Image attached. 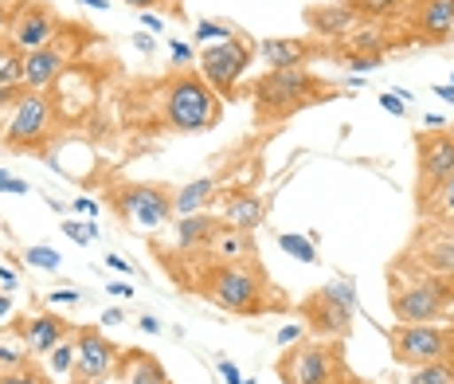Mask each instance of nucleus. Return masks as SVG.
<instances>
[{
  "label": "nucleus",
  "instance_id": "nucleus-46",
  "mask_svg": "<svg viewBox=\"0 0 454 384\" xmlns=\"http://www.w3.org/2000/svg\"><path fill=\"white\" fill-rule=\"evenodd\" d=\"M173 59L176 63H188V59H192V48H188V43H173Z\"/></svg>",
  "mask_w": 454,
  "mask_h": 384
},
{
  "label": "nucleus",
  "instance_id": "nucleus-42",
  "mask_svg": "<svg viewBox=\"0 0 454 384\" xmlns=\"http://www.w3.org/2000/svg\"><path fill=\"white\" fill-rule=\"evenodd\" d=\"M0 283H4V286H8V294H12V290L20 286V278H16V270H12V267H0Z\"/></svg>",
  "mask_w": 454,
  "mask_h": 384
},
{
  "label": "nucleus",
  "instance_id": "nucleus-17",
  "mask_svg": "<svg viewBox=\"0 0 454 384\" xmlns=\"http://www.w3.org/2000/svg\"><path fill=\"white\" fill-rule=\"evenodd\" d=\"M415 24L423 40H447L454 32V0H419Z\"/></svg>",
  "mask_w": 454,
  "mask_h": 384
},
{
  "label": "nucleus",
  "instance_id": "nucleus-54",
  "mask_svg": "<svg viewBox=\"0 0 454 384\" xmlns=\"http://www.w3.org/2000/svg\"><path fill=\"white\" fill-rule=\"evenodd\" d=\"M79 4H87V8H106V0H79Z\"/></svg>",
  "mask_w": 454,
  "mask_h": 384
},
{
  "label": "nucleus",
  "instance_id": "nucleus-14",
  "mask_svg": "<svg viewBox=\"0 0 454 384\" xmlns=\"http://www.w3.org/2000/svg\"><path fill=\"white\" fill-rule=\"evenodd\" d=\"M63 63H67V51L47 43L40 51H27L24 55V87L27 90H47L55 79L63 74Z\"/></svg>",
  "mask_w": 454,
  "mask_h": 384
},
{
  "label": "nucleus",
  "instance_id": "nucleus-16",
  "mask_svg": "<svg viewBox=\"0 0 454 384\" xmlns=\"http://www.w3.org/2000/svg\"><path fill=\"white\" fill-rule=\"evenodd\" d=\"M361 20V12H356L348 0H340V4H321V8H309L306 12V24L314 27L317 35H348Z\"/></svg>",
  "mask_w": 454,
  "mask_h": 384
},
{
  "label": "nucleus",
  "instance_id": "nucleus-58",
  "mask_svg": "<svg viewBox=\"0 0 454 384\" xmlns=\"http://www.w3.org/2000/svg\"><path fill=\"white\" fill-rule=\"evenodd\" d=\"M118 384H126V380H118Z\"/></svg>",
  "mask_w": 454,
  "mask_h": 384
},
{
  "label": "nucleus",
  "instance_id": "nucleus-18",
  "mask_svg": "<svg viewBox=\"0 0 454 384\" xmlns=\"http://www.w3.org/2000/svg\"><path fill=\"white\" fill-rule=\"evenodd\" d=\"M262 216H267V200H262L259 192H235L231 200L223 204V220L231 223V228H239V231L259 228Z\"/></svg>",
  "mask_w": 454,
  "mask_h": 384
},
{
  "label": "nucleus",
  "instance_id": "nucleus-34",
  "mask_svg": "<svg viewBox=\"0 0 454 384\" xmlns=\"http://www.w3.org/2000/svg\"><path fill=\"white\" fill-rule=\"evenodd\" d=\"M24 82H12V87H0V118H8L16 110V102L24 98Z\"/></svg>",
  "mask_w": 454,
  "mask_h": 384
},
{
  "label": "nucleus",
  "instance_id": "nucleus-38",
  "mask_svg": "<svg viewBox=\"0 0 454 384\" xmlns=\"http://www.w3.org/2000/svg\"><path fill=\"white\" fill-rule=\"evenodd\" d=\"M0 192H27V181H20V176H8L4 168H0Z\"/></svg>",
  "mask_w": 454,
  "mask_h": 384
},
{
  "label": "nucleus",
  "instance_id": "nucleus-35",
  "mask_svg": "<svg viewBox=\"0 0 454 384\" xmlns=\"http://www.w3.org/2000/svg\"><path fill=\"white\" fill-rule=\"evenodd\" d=\"M0 384H47V380H43L35 369H27V364H24V369H8V372H0Z\"/></svg>",
  "mask_w": 454,
  "mask_h": 384
},
{
  "label": "nucleus",
  "instance_id": "nucleus-4",
  "mask_svg": "<svg viewBox=\"0 0 454 384\" xmlns=\"http://www.w3.org/2000/svg\"><path fill=\"white\" fill-rule=\"evenodd\" d=\"M110 204L137 231H157L165 223H173V196L160 184H118L110 192Z\"/></svg>",
  "mask_w": 454,
  "mask_h": 384
},
{
  "label": "nucleus",
  "instance_id": "nucleus-28",
  "mask_svg": "<svg viewBox=\"0 0 454 384\" xmlns=\"http://www.w3.org/2000/svg\"><path fill=\"white\" fill-rule=\"evenodd\" d=\"M24 364H27V345H24V337L16 341L12 333H0V372L24 369Z\"/></svg>",
  "mask_w": 454,
  "mask_h": 384
},
{
  "label": "nucleus",
  "instance_id": "nucleus-7",
  "mask_svg": "<svg viewBox=\"0 0 454 384\" xmlns=\"http://www.w3.org/2000/svg\"><path fill=\"white\" fill-rule=\"evenodd\" d=\"M450 349H454V333L450 330H439L434 322H423V325H408V322H400L392 330V353H395V361H403V364H431V361H442V357H450Z\"/></svg>",
  "mask_w": 454,
  "mask_h": 384
},
{
  "label": "nucleus",
  "instance_id": "nucleus-31",
  "mask_svg": "<svg viewBox=\"0 0 454 384\" xmlns=\"http://www.w3.org/2000/svg\"><path fill=\"white\" fill-rule=\"evenodd\" d=\"M47 364H51V372H71L74 369V345L71 341H59L51 353H47Z\"/></svg>",
  "mask_w": 454,
  "mask_h": 384
},
{
  "label": "nucleus",
  "instance_id": "nucleus-56",
  "mask_svg": "<svg viewBox=\"0 0 454 384\" xmlns=\"http://www.w3.org/2000/svg\"><path fill=\"white\" fill-rule=\"evenodd\" d=\"M447 286H450V290H454V275H450V283H447Z\"/></svg>",
  "mask_w": 454,
  "mask_h": 384
},
{
  "label": "nucleus",
  "instance_id": "nucleus-39",
  "mask_svg": "<svg viewBox=\"0 0 454 384\" xmlns=\"http://www.w3.org/2000/svg\"><path fill=\"white\" fill-rule=\"evenodd\" d=\"M298 337H301V325H282L274 341H278V345H290V341H298Z\"/></svg>",
  "mask_w": 454,
  "mask_h": 384
},
{
  "label": "nucleus",
  "instance_id": "nucleus-19",
  "mask_svg": "<svg viewBox=\"0 0 454 384\" xmlns=\"http://www.w3.org/2000/svg\"><path fill=\"white\" fill-rule=\"evenodd\" d=\"M207 251H212L220 263H243V259L251 255V239H247V231H239V228H231V223H220V228L212 231V239L204 243Z\"/></svg>",
  "mask_w": 454,
  "mask_h": 384
},
{
  "label": "nucleus",
  "instance_id": "nucleus-36",
  "mask_svg": "<svg viewBox=\"0 0 454 384\" xmlns=\"http://www.w3.org/2000/svg\"><path fill=\"white\" fill-rule=\"evenodd\" d=\"M63 236L74 239V243H90L94 236H98V223H63Z\"/></svg>",
  "mask_w": 454,
  "mask_h": 384
},
{
  "label": "nucleus",
  "instance_id": "nucleus-29",
  "mask_svg": "<svg viewBox=\"0 0 454 384\" xmlns=\"http://www.w3.org/2000/svg\"><path fill=\"white\" fill-rule=\"evenodd\" d=\"M423 212H431V220L442 223V228H447V223H454V176H450L447 184H442L439 196H434V200H431Z\"/></svg>",
  "mask_w": 454,
  "mask_h": 384
},
{
  "label": "nucleus",
  "instance_id": "nucleus-50",
  "mask_svg": "<svg viewBox=\"0 0 454 384\" xmlns=\"http://www.w3.org/2000/svg\"><path fill=\"white\" fill-rule=\"evenodd\" d=\"M141 330H145V333H160V322H157V317H141Z\"/></svg>",
  "mask_w": 454,
  "mask_h": 384
},
{
  "label": "nucleus",
  "instance_id": "nucleus-32",
  "mask_svg": "<svg viewBox=\"0 0 454 384\" xmlns=\"http://www.w3.org/2000/svg\"><path fill=\"white\" fill-rule=\"evenodd\" d=\"M27 263L40 270H59V251L55 247H27Z\"/></svg>",
  "mask_w": 454,
  "mask_h": 384
},
{
  "label": "nucleus",
  "instance_id": "nucleus-41",
  "mask_svg": "<svg viewBox=\"0 0 454 384\" xmlns=\"http://www.w3.org/2000/svg\"><path fill=\"white\" fill-rule=\"evenodd\" d=\"M380 106L387 110V114H395V118L403 114V98H395V95H384V98H380Z\"/></svg>",
  "mask_w": 454,
  "mask_h": 384
},
{
  "label": "nucleus",
  "instance_id": "nucleus-10",
  "mask_svg": "<svg viewBox=\"0 0 454 384\" xmlns=\"http://www.w3.org/2000/svg\"><path fill=\"white\" fill-rule=\"evenodd\" d=\"M454 176V137L450 134H423L419 137V204L439 196V189Z\"/></svg>",
  "mask_w": 454,
  "mask_h": 384
},
{
  "label": "nucleus",
  "instance_id": "nucleus-48",
  "mask_svg": "<svg viewBox=\"0 0 454 384\" xmlns=\"http://www.w3.org/2000/svg\"><path fill=\"white\" fill-rule=\"evenodd\" d=\"M106 290H110V294H118V298H129V294H134V286H129V283H106Z\"/></svg>",
  "mask_w": 454,
  "mask_h": 384
},
{
  "label": "nucleus",
  "instance_id": "nucleus-11",
  "mask_svg": "<svg viewBox=\"0 0 454 384\" xmlns=\"http://www.w3.org/2000/svg\"><path fill=\"white\" fill-rule=\"evenodd\" d=\"M118 345H110L98 330H79L74 337V384H102L118 372Z\"/></svg>",
  "mask_w": 454,
  "mask_h": 384
},
{
  "label": "nucleus",
  "instance_id": "nucleus-3",
  "mask_svg": "<svg viewBox=\"0 0 454 384\" xmlns=\"http://www.w3.org/2000/svg\"><path fill=\"white\" fill-rule=\"evenodd\" d=\"M204 294L212 298L220 310H231V314H254L262 310V294H267V283L254 267H243V263H223L215 267L212 275L204 278Z\"/></svg>",
  "mask_w": 454,
  "mask_h": 384
},
{
  "label": "nucleus",
  "instance_id": "nucleus-2",
  "mask_svg": "<svg viewBox=\"0 0 454 384\" xmlns=\"http://www.w3.org/2000/svg\"><path fill=\"white\" fill-rule=\"evenodd\" d=\"M168 126L181 134H204L220 121V95L200 79V74H181L168 82V102H165Z\"/></svg>",
  "mask_w": 454,
  "mask_h": 384
},
{
  "label": "nucleus",
  "instance_id": "nucleus-30",
  "mask_svg": "<svg viewBox=\"0 0 454 384\" xmlns=\"http://www.w3.org/2000/svg\"><path fill=\"white\" fill-rule=\"evenodd\" d=\"M282 243V251H290L294 259H301V263H317V251H314V239H306V236H278Z\"/></svg>",
  "mask_w": 454,
  "mask_h": 384
},
{
  "label": "nucleus",
  "instance_id": "nucleus-44",
  "mask_svg": "<svg viewBox=\"0 0 454 384\" xmlns=\"http://www.w3.org/2000/svg\"><path fill=\"white\" fill-rule=\"evenodd\" d=\"M106 263H110L114 270H121V275H134V267H129V263H126V259H121V255H106Z\"/></svg>",
  "mask_w": 454,
  "mask_h": 384
},
{
  "label": "nucleus",
  "instance_id": "nucleus-8",
  "mask_svg": "<svg viewBox=\"0 0 454 384\" xmlns=\"http://www.w3.org/2000/svg\"><path fill=\"white\" fill-rule=\"evenodd\" d=\"M353 310H356V294H353V283H329L321 294H314L306 306H301V314L309 317V330L317 333H348V325H353Z\"/></svg>",
  "mask_w": 454,
  "mask_h": 384
},
{
  "label": "nucleus",
  "instance_id": "nucleus-37",
  "mask_svg": "<svg viewBox=\"0 0 454 384\" xmlns=\"http://www.w3.org/2000/svg\"><path fill=\"white\" fill-rule=\"evenodd\" d=\"M380 59H384V55H348V67H353V71H372V67H380Z\"/></svg>",
  "mask_w": 454,
  "mask_h": 384
},
{
  "label": "nucleus",
  "instance_id": "nucleus-9",
  "mask_svg": "<svg viewBox=\"0 0 454 384\" xmlns=\"http://www.w3.org/2000/svg\"><path fill=\"white\" fill-rule=\"evenodd\" d=\"M247 67H251V48L243 40H223L200 55V79L215 95H227V98H231L235 82L243 79Z\"/></svg>",
  "mask_w": 454,
  "mask_h": 384
},
{
  "label": "nucleus",
  "instance_id": "nucleus-20",
  "mask_svg": "<svg viewBox=\"0 0 454 384\" xmlns=\"http://www.w3.org/2000/svg\"><path fill=\"white\" fill-rule=\"evenodd\" d=\"M259 55L267 59V67L270 71H278V67H301V59L309 55V43L306 40H262L259 43Z\"/></svg>",
  "mask_w": 454,
  "mask_h": 384
},
{
  "label": "nucleus",
  "instance_id": "nucleus-23",
  "mask_svg": "<svg viewBox=\"0 0 454 384\" xmlns=\"http://www.w3.org/2000/svg\"><path fill=\"white\" fill-rule=\"evenodd\" d=\"M212 200H215V181L212 176H204V181L184 184V189L173 196V212H181V216H196V212H204Z\"/></svg>",
  "mask_w": 454,
  "mask_h": 384
},
{
  "label": "nucleus",
  "instance_id": "nucleus-47",
  "mask_svg": "<svg viewBox=\"0 0 454 384\" xmlns=\"http://www.w3.org/2000/svg\"><path fill=\"white\" fill-rule=\"evenodd\" d=\"M121 322H126L121 310H102V325H121Z\"/></svg>",
  "mask_w": 454,
  "mask_h": 384
},
{
  "label": "nucleus",
  "instance_id": "nucleus-49",
  "mask_svg": "<svg viewBox=\"0 0 454 384\" xmlns=\"http://www.w3.org/2000/svg\"><path fill=\"white\" fill-rule=\"evenodd\" d=\"M121 4H129V8H141V12H149V8L160 4V0H121Z\"/></svg>",
  "mask_w": 454,
  "mask_h": 384
},
{
  "label": "nucleus",
  "instance_id": "nucleus-25",
  "mask_svg": "<svg viewBox=\"0 0 454 384\" xmlns=\"http://www.w3.org/2000/svg\"><path fill=\"white\" fill-rule=\"evenodd\" d=\"M12 82H24V51L8 40L0 43V87H12Z\"/></svg>",
  "mask_w": 454,
  "mask_h": 384
},
{
  "label": "nucleus",
  "instance_id": "nucleus-13",
  "mask_svg": "<svg viewBox=\"0 0 454 384\" xmlns=\"http://www.w3.org/2000/svg\"><path fill=\"white\" fill-rule=\"evenodd\" d=\"M333 349L329 345H298L286 361H282V377L286 384H333Z\"/></svg>",
  "mask_w": 454,
  "mask_h": 384
},
{
  "label": "nucleus",
  "instance_id": "nucleus-15",
  "mask_svg": "<svg viewBox=\"0 0 454 384\" xmlns=\"http://www.w3.org/2000/svg\"><path fill=\"white\" fill-rule=\"evenodd\" d=\"M16 330H20L27 353H35V357H47V353H51L55 345L63 341V337H67V325H63L59 317H51V314H32V317H24Z\"/></svg>",
  "mask_w": 454,
  "mask_h": 384
},
{
  "label": "nucleus",
  "instance_id": "nucleus-6",
  "mask_svg": "<svg viewBox=\"0 0 454 384\" xmlns=\"http://www.w3.org/2000/svg\"><path fill=\"white\" fill-rule=\"evenodd\" d=\"M454 290L447 286V278H415L408 286L392 290V314L408 325H423V322H439L450 310Z\"/></svg>",
  "mask_w": 454,
  "mask_h": 384
},
{
  "label": "nucleus",
  "instance_id": "nucleus-12",
  "mask_svg": "<svg viewBox=\"0 0 454 384\" xmlns=\"http://www.w3.org/2000/svg\"><path fill=\"white\" fill-rule=\"evenodd\" d=\"M8 35H12V43L27 55V51L47 48V43L59 35V24H55V16L47 12L43 4H24L20 0V4L12 8V27H8Z\"/></svg>",
  "mask_w": 454,
  "mask_h": 384
},
{
  "label": "nucleus",
  "instance_id": "nucleus-5",
  "mask_svg": "<svg viewBox=\"0 0 454 384\" xmlns=\"http://www.w3.org/2000/svg\"><path fill=\"white\" fill-rule=\"evenodd\" d=\"M55 129V98L47 90H24L16 110L8 114L4 145L8 149H40Z\"/></svg>",
  "mask_w": 454,
  "mask_h": 384
},
{
  "label": "nucleus",
  "instance_id": "nucleus-51",
  "mask_svg": "<svg viewBox=\"0 0 454 384\" xmlns=\"http://www.w3.org/2000/svg\"><path fill=\"white\" fill-rule=\"evenodd\" d=\"M134 43H137V51H153V40H149V35H134Z\"/></svg>",
  "mask_w": 454,
  "mask_h": 384
},
{
  "label": "nucleus",
  "instance_id": "nucleus-33",
  "mask_svg": "<svg viewBox=\"0 0 454 384\" xmlns=\"http://www.w3.org/2000/svg\"><path fill=\"white\" fill-rule=\"evenodd\" d=\"M196 40H235V32L227 24H215V20H200L196 24Z\"/></svg>",
  "mask_w": 454,
  "mask_h": 384
},
{
  "label": "nucleus",
  "instance_id": "nucleus-55",
  "mask_svg": "<svg viewBox=\"0 0 454 384\" xmlns=\"http://www.w3.org/2000/svg\"><path fill=\"white\" fill-rule=\"evenodd\" d=\"M8 310H12V302H8V298H0V317H8Z\"/></svg>",
  "mask_w": 454,
  "mask_h": 384
},
{
  "label": "nucleus",
  "instance_id": "nucleus-27",
  "mask_svg": "<svg viewBox=\"0 0 454 384\" xmlns=\"http://www.w3.org/2000/svg\"><path fill=\"white\" fill-rule=\"evenodd\" d=\"M348 4L364 16H400V12H411L419 0H348Z\"/></svg>",
  "mask_w": 454,
  "mask_h": 384
},
{
  "label": "nucleus",
  "instance_id": "nucleus-53",
  "mask_svg": "<svg viewBox=\"0 0 454 384\" xmlns=\"http://www.w3.org/2000/svg\"><path fill=\"white\" fill-rule=\"evenodd\" d=\"M434 95L447 98V102H454V87H442V82H439V87H434Z\"/></svg>",
  "mask_w": 454,
  "mask_h": 384
},
{
  "label": "nucleus",
  "instance_id": "nucleus-43",
  "mask_svg": "<svg viewBox=\"0 0 454 384\" xmlns=\"http://www.w3.org/2000/svg\"><path fill=\"white\" fill-rule=\"evenodd\" d=\"M51 302H79V290H55V294H51Z\"/></svg>",
  "mask_w": 454,
  "mask_h": 384
},
{
  "label": "nucleus",
  "instance_id": "nucleus-21",
  "mask_svg": "<svg viewBox=\"0 0 454 384\" xmlns=\"http://www.w3.org/2000/svg\"><path fill=\"white\" fill-rule=\"evenodd\" d=\"M118 380H126V384H168V372H165V364H160L157 357H149V353H134V357H126V364H121Z\"/></svg>",
  "mask_w": 454,
  "mask_h": 384
},
{
  "label": "nucleus",
  "instance_id": "nucleus-22",
  "mask_svg": "<svg viewBox=\"0 0 454 384\" xmlns=\"http://www.w3.org/2000/svg\"><path fill=\"white\" fill-rule=\"evenodd\" d=\"M176 228V247L181 251H192V247H204L207 239H212V231L220 228V220L204 216V212H196V216H184L181 223H173Z\"/></svg>",
  "mask_w": 454,
  "mask_h": 384
},
{
  "label": "nucleus",
  "instance_id": "nucleus-57",
  "mask_svg": "<svg viewBox=\"0 0 454 384\" xmlns=\"http://www.w3.org/2000/svg\"><path fill=\"white\" fill-rule=\"evenodd\" d=\"M243 384H251V380H243Z\"/></svg>",
  "mask_w": 454,
  "mask_h": 384
},
{
  "label": "nucleus",
  "instance_id": "nucleus-40",
  "mask_svg": "<svg viewBox=\"0 0 454 384\" xmlns=\"http://www.w3.org/2000/svg\"><path fill=\"white\" fill-rule=\"evenodd\" d=\"M220 372H223V380H227V384H243L239 369H235V361H220Z\"/></svg>",
  "mask_w": 454,
  "mask_h": 384
},
{
  "label": "nucleus",
  "instance_id": "nucleus-45",
  "mask_svg": "<svg viewBox=\"0 0 454 384\" xmlns=\"http://www.w3.org/2000/svg\"><path fill=\"white\" fill-rule=\"evenodd\" d=\"M74 208H79L82 216H98V204H94V200H87V196H82V200H74Z\"/></svg>",
  "mask_w": 454,
  "mask_h": 384
},
{
  "label": "nucleus",
  "instance_id": "nucleus-26",
  "mask_svg": "<svg viewBox=\"0 0 454 384\" xmlns=\"http://www.w3.org/2000/svg\"><path fill=\"white\" fill-rule=\"evenodd\" d=\"M411 384H454V361H431V364H415Z\"/></svg>",
  "mask_w": 454,
  "mask_h": 384
},
{
  "label": "nucleus",
  "instance_id": "nucleus-52",
  "mask_svg": "<svg viewBox=\"0 0 454 384\" xmlns=\"http://www.w3.org/2000/svg\"><path fill=\"white\" fill-rule=\"evenodd\" d=\"M145 27H153V32H160V27H165V20H160V16H153V12H145Z\"/></svg>",
  "mask_w": 454,
  "mask_h": 384
},
{
  "label": "nucleus",
  "instance_id": "nucleus-1",
  "mask_svg": "<svg viewBox=\"0 0 454 384\" xmlns=\"http://www.w3.org/2000/svg\"><path fill=\"white\" fill-rule=\"evenodd\" d=\"M251 95H254V114L262 121H274V118H286L294 110L309 106V102H329L337 90L321 87L306 67H278V71L262 74Z\"/></svg>",
  "mask_w": 454,
  "mask_h": 384
},
{
  "label": "nucleus",
  "instance_id": "nucleus-24",
  "mask_svg": "<svg viewBox=\"0 0 454 384\" xmlns=\"http://www.w3.org/2000/svg\"><path fill=\"white\" fill-rule=\"evenodd\" d=\"M423 263H427L439 278L454 275V236H442V239L427 243V247H423Z\"/></svg>",
  "mask_w": 454,
  "mask_h": 384
}]
</instances>
